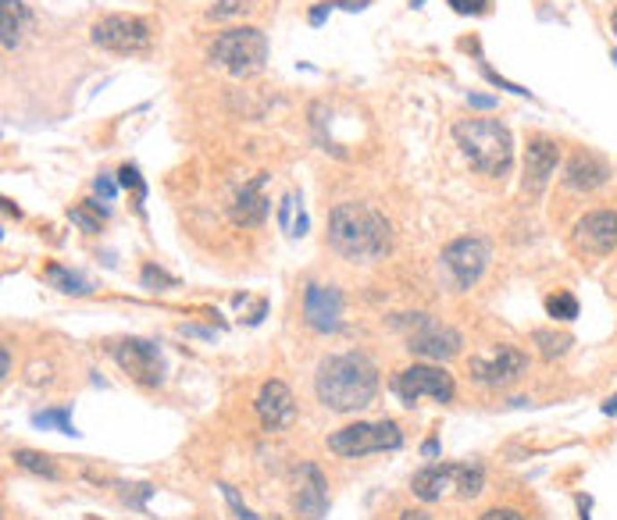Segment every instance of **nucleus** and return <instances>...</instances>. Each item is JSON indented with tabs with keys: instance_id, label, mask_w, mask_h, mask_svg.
I'll return each mask as SVG.
<instances>
[{
	"instance_id": "aec40b11",
	"label": "nucleus",
	"mask_w": 617,
	"mask_h": 520,
	"mask_svg": "<svg viewBox=\"0 0 617 520\" xmlns=\"http://www.w3.org/2000/svg\"><path fill=\"white\" fill-rule=\"evenodd\" d=\"M32 25V14L21 0H0V46L14 50Z\"/></svg>"
},
{
	"instance_id": "37998d69",
	"label": "nucleus",
	"mask_w": 617,
	"mask_h": 520,
	"mask_svg": "<svg viewBox=\"0 0 617 520\" xmlns=\"http://www.w3.org/2000/svg\"><path fill=\"white\" fill-rule=\"evenodd\" d=\"M403 520H425V514H403Z\"/></svg>"
},
{
	"instance_id": "b1692460",
	"label": "nucleus",
	"mask_w": 617,
	"mask_h": 520,
	"mask_svg": "<svg viewBox=\"0 0 617 520\" xmlns=\"http://www.w3.org/2000/svg\"><path fill=\"white\" fill-rule=\"evenodd\" d=\"M482 485H486V471H482V467H464V464L453 467V489H457L464 499L478 496Z\"/></svg>"
},
{
	"instance_id": "2f4dec72",
	"label": "nucleus",
	"mask_w": 617,
	"mask_h": 520,
	"mask_svg": "<svg viewBox=\"0 0 617 520\" xmlns=\"http://www.w3.org/2000/svg\"><path fill=\"white\" fill-rule=\"evenodd\" d=\"M254 4L247 0H222L218 7H211V18H229V14H240V11H250Z\"/></svg>"
},
{
	"instance_id": "6ab92c4d",
	"label": "nucleus",
	"mask_w": 617,
	"mask_h": 520,
	"mask_svg": "<svg viewBox=\"0 0 617 520\" xmlns=\"http://www.w3.org/2000/svg\"><path fill=\"white\" fill-rule=\"evenodd\" d=\"M453 467H457V464H428V467H421V471L414 474V482H410V492H414L421 503L443 499V496L453 489Z\"/></svg>"
},
{
	"instance_id": "0eeeda50",
	"label": "nucleus",
	"mask_w": 617,
	"mask_h": 520,
	"mask_svg": "<svg viewBox=\"0 0 617 520\" xmlns=\"http://www.w3.org/2000/svg\"><path fill=\"white\" fill-rule=\"evenodd\" d=\"M393 392L403 399V407H418L421 399H432V403H450L453 399V378L435 367V364H414L407 371H400L393 378Z\"/></svg>"
},
{
	"instance_id": "9b49d317",
	"label": "nucleus",
	"mask_w": 617,
	"mask_h": 520,
	"mask_svg": "<svg viewBox=\"0 0 617 520\" xmlns=\"http://www.w3.org/2000/svg\"><path fill=\"white\" fill-rule=\"evenodd\" d=\"M571 243L579 254L589 257H607L617 250V211H589L586 218L575 222Z\"/></svg>"
},
{
	"instance_id": "f03ea898",
	"label": "nucleus",
	"mask_w": 617,
	"mask_h": 520,
	"mask_svg": "<svg viewBox=\"0 0 617 520\" xmlns=\"http://www.w3.org/2000/svg\"><path fill=\"white\" fill-rule=\"evenodd\" d=\"M328 243L339 257L368 264V260L389 254L393 229H389L385 214H378L368 204H339L328 214Z\"/></svg>"
},
{
	"instance_id": "7c9ffc66",
	"label": "nucleus",
	"mask_w": 617,
	"mask_h": 520,
	"mask_svg": "<svg viewBox=\"0 0 617 520\" xmlns=\"http://www.w3.org/2000/svg\"><path fill=\"white\" fill-rule=\"evenodd\" d=\"M482 75H486V79H489V82H493L496 89H507V93H518V96H528V89H525V86H518V82H507V79H500V75H496V71H493L489 64H482Z\"/></svg>"
},
{
	"instance_id": "4c0bfd02",
	"label": "nucleus",
	"mask_w": 617,
	"mask_h": 520,
	"mask_svg": "<svg viewBox=\"0 0 617 520\" xmlns=\"http://www.w3.org/2000/svg\"><path fill=\"white\" fill-rule=\"evenodd\" d=\"M332 7H335L332 0H325V4H317V7H310L308 21H310V25H321V21H325V18L332 14Z\"/></svg>"
},
{
	"instance_id": "423d86ee",
	"label": "nucleus",
	"mask_w": 617,
	"mask_h": 520,
	"mask_svg": "<svg viewBox=\"0 0 617 520\" xmlns=\"http://www.w3.org/2000/svg\"><path fill=\"white\" fill-rule=\"evenodd\" d=\"M439 267H443V278L453 292H468L489 267V243L478 239V236H464V239H453L443 257H439Z\"/></svg>"
},
{
	"instance_id": "1a4fd4ad",
	"label": "nucleus",
	"mask_w": 617,
	"mask_h": 520,
	"mask_svg": "<svg viewBox=\"0 0 617 520\" xmlns=\"http://www.w3.org/2000/svg\"><path fill=\"white\" fill-rule=\"evenodd\" d=\"M525 371H528V353L518 349V346H496V349L478 353V356L468 360L471 382L489 385V389H503V385L518 382Z\"/></svg>"
},
{
	"instance_id": "f704fd0d",
	"label": "nucleus",
	"mask_w": 617,
	"mask_h": 520,
	"mask_svg": "<svg viewBox=\"0 0 617 520\" xmlns=\"http://www.w3.org/2000/svg\"><path fill=\"white\" fill-rule=\"evenodd\" d=\"M446 4H450L457 14H482L489 0H446Z\"/></svg>"
},
{
	"instance_id": "49530a36",
	"label": "nucleus",
	"mask_w": 617,
	"mask_h": 520,
	"mask_svg": "<svg viewBox=\"0 0 617 520\" xmlns=\"http://www.w3.org/2000/svg\"><path fill=\"white\" fill-rule=\"evenodd\" d=\"M421 4H425V0H414V7H421Z\"/></svg>"
},
{
	"instance_id": "6e6552de",
	"label": "nucleus",
	"mask_w": 617,
	"mask_h": 520,
	"mask_svg": "<svg viewBox=\"0 0 617 520\" xmlns=\"http://www.w3.org/2000/svg\"><path fill=\"white\" fill-rule=\"evenodd\" d=\"M89 39L111 54H143L154 36H150V25L136 14H104L93 25Z\"/></svg>"
},
{
	"instance_id": "7ed1b4c3",
	"label": "nucleus",
	"mask_w": 617,
	"mask_h": 520,
	"mask_svg": "<svg viewBox=\"0 0 617 520\" xmlns=\"http://www.w3.org/2000/svg\"><path fill=\"white\" fill-rule=\"evenodd\" d=\"M453 139L461 147V154L471 161V168H478L482 175L503 179L514 164V139L511 129L500 118H468L453 125Z\"/></svg>"
},
{
	"instance_id": "ddd939ff",
	"label": "nucleus",
	"mask_w": 617,
	"mask_h": 520,
	"mask_svg": "<svg viewBox=\"0 0 617 520\" xmlns=\"http://www.w3.org/2000/svg\"><path fill=\"white\" fill-rule=\"evenodd\" d=\"M304 321H308V328L321 335L339 331L342 328V292L335 285L310 281L304 289Z\"/></svg>"
},
{
	"instance_id": "dca6fc26",
	"label": "nucleus",
	"mask_w": 617,
	"mask_h": 520,
	"mask_svg": "<svg viewBox=\"0 0 617 520\" xmlns=\"http://www.w3.org/2000/svg\"><path fill=\"white\" fill-rule=\"evenodd\" d=\"M254 407H258V417H261L265 432H283L297 417V399H293L286 382H265Z\"/></svg>"
},
{
	"instance_id": "c85d7f7f",
	"label": "nucleus",
	"mask_w": 617,
	"mask_h": 520,
	"mask_svg": "<svg viewBox=\"0 0 617 520\" xmlns=\"http://www.w3.org/2000/svg\"><path fill=\"white\" fill-rule=\"evenodd\" d=\"M218 489H222V496L229 499V507H232V514H236V517H240V520H261V517H258V514H254V510H250V507H247V503H243V499H240V492H236L232 485H218Z\"/></svg>"
},
{
	"instance_id": "79ce46f5",
	"label": "nucleus",
	"mask_w": 617,
	"mask_h": 520,
	"mask_svg": "<svg viewBox=\"0 0 617 520\" xmlns=\"http://www.w3.org/2000/svg\"><path fill=\"white\" fill-rule=\"evenodd\" d=\"M604 414H607V417H614V414H617V396H611V399L604 403Z\"/></svg>"
},
{
	"instance_id": "c03bdc74",
	"label": "nucleus",
	"mask_w": 617,
	"mask_h": 520,
	"mask_svg": "<svg viewBox=\"0 0 617 520\" xmlns=\"http://www.w3.org/2000/svg\"><path fill=\"white\" fill-rule=\"evenodd\" d=\"M611 29H614V36H617V11L611 14Z\"/></svg>"
},
{
	"instance_id": "e433bc0d",
	"label": "nucleus",
	"mask_w": 617,
	"mask_h": 520,
	"mask_svg": "<svg viewBox=\"0 0 617 520\" xmlns=\"http://www.w3.org/2000/svg\"><path fill=\"white\" fill-rule=\"evenodd\" d=\"M468 104L478 107V111H493L500 100H496V96H486V93H468Z\"/></svg>"
},
{
	"instance_id": "72a5a7b5",
	"label": "nucleus",
	"mask_w": 617,
	"mask_h": 520,
	"mask_svg": "<svg viewBox=\"0 0 617 520\" xmlns=\"http://www.w3.org/2000/svg\"><path fill=\"white\" fill-rule=\"evenodd\" d=\"M297 204H300V197H297V193H286V197H283V207H279V225H283V229H293V225H290V218H293Z\"/></svg>"
},
{
	"instance_id": "412c9836",
	"label": "nucleus",
	"mask_w": 617,
	"mask_h": 520,
	"mask_svg": "<svg viewBox=\"0 0 617 520\" xmlns=\"http://www.w3.org/2000/svg\"><path fill=\"white\" fill-rule=\"evenodd\" d=\"M46 278H50V285H54L57 292H64V296H86V292H93V285H89L79 271H68V267H61V264H50V267H46Z\"/></svg>"
},
{
	"instance_id": "f257e3e1",
	"label": "nucleus",
	"mask_w": 617,
	"mask_h": 520,
	"mask_svg": "<svg viewBox=\"0 0 617 520\" xmlns=\"http://www.w3.org/2000/svg\"><path fill=\"white\" fill-rule=\"evenodd\" d=\"M317 403L332 414H353L364 410L378 392V367L364 353H335L317 364L314 374Z\"/></svg>"
},
{
	"instance_id": "5701e85b",
	"label": "nucleus",
	"mask_w": 617,
	"mask_h": 520,
	"mask_svg": "<svg viewBox=\"0 0 617 520\" xmlns=\"http://www.w3.org/2000/svg\"><path fill=\"white\" fill-rule=\"evenodd\" d=\"M14 464H18L21 471L36 474V478H46V482H54V478H57L54 460H50V457H43V453H36V449H14Z\"/></svg>"
},
{
	"instance_id": "473e14b6",
	"label": "nucleus",
	"mask_w": 617,
	"mask_h": 520,
	"mask_svg": "<svg viewBox=\"0 0 617 520\" xmlns=\"http://www.w3.org/2000/svg\"><path fill=\"white\" fill-rule=\"evenodd\" d=\"M93 189H97V197H100L104 204H111V200H114V193H118V186H114V179H111V175H97V179H93Z\"/></svg>"
},
{
	"instance_id": "2eb2a0df",
	"label": "nucleus",
	"mask_w": 617,
	"mask_h": 520,
	"mask_svg": "<svg viewBox=\"0 0 617 520\" xmlns=\"http://www.w3.org/2000/svg\"><path fill=\"white\" fill-rule=\"evenodd\" d=\"M293 507L304 520H321L328 514V485L314 464H300L293 474Z\"/></svg>"
},
{
	"instance_id": "ea45409f",
	"label": "nucleus",
	"mask_w": 617,
	"mask_h": 520,
	"mask_svg": "<svg viewBox=\"0 0 617 520\" xmlns=\"http://www.w3.org/2000/svg\"><path fill=\"white\" fill-rule=\"evenodd\" d=\"M421 453H425L428 460H435V457H439V442H435V439H428V442L421 446Z\"/></svg>"
},
{
	"instance_id": "a19ab883",
	"label": "nucleus",
	"mask_w": 617,
	"mask_h": 520,
	"mask_svg": "<svg viewBox=\"0 0 617 520\" xmlns=\"http://www.w3.org/2000/svg\"><path fill=\"white\" fill-rule=\"evenodd\" d=\"M339 7H342V11H364L368 0H339Z\"/></svg>"
},
{
	"instance_id": "bb28decb",
	"label": "nucleus",
	"mask_w": 617,
	"mask_h": 520,
	"mask_svg": "<svg viewBox=\"0 0 617 520\" xmlns=\"http://www.w3.org/2000/svg\"><path fill=\"white\" fill-rule=\"evenodd\" d=\"M139 285L150 289V292H165V289H175V278H172L168 271H161L157 264H147V267L139 271Z\"/></svg>"
},
{
	"instance_id": "4468645a",
	"label": "nucleus",
	"mask_w": 617,
	"mask_h": 520,
	"mask_svg": "<svg viewBox=\"0 0 617 520\" xmlns=\"http://www.w3.org/2000/svg\"><path fill=\"white\" fill-rule=\"evenodd\" d=\"M557 164H561V147L546 136H532L528 150H525V179H521L525 193L539 197L550 186V179L557 175Z\"/></svg>"
},
{
	"instance_id": "20e7f679",
	"label": "nucleus",
	"mask_w": 617,
	"mask_h": 520,
	"mask_svg": "<svg viewBox=\"0 0 617 520\" xmlns=\"http://www.w3.org/2000/svg\"><path fill=\"white\" fill-rule=\"evenodd\" d=\"M211 64L243 79V75H254L265 68L268 61V39L261 29L254 25H236V29H225L215 43H211Z\"/></svg>"
},
{
	"instance_id": "c756f323",
	"label": "nucleus",
	"mask_w": 617,
	"mask_h": 520,
	"mask_svg": "<svg viewBox=\"0 0 617 520\" xmlns=\"http://www.w3.org/2000/svg\"><path fill=\"white\" fill-rule=\"evenodd\" d=\"M68 218H72V225H79L82 232H100V222H104V218H93V214H86V207H75V211H68Z\"/></svg>"
},
{
	"instance_id": "f3484780",
	"label": "nucleus",
	"mask_w": 617,
	"mask_h": 520,
	"mask_svg": "<svg viewBox=\"0 0 617 520\" xmlns=\"http://www.w3.org/2000/svg\"><path fill=\"white\" fill-rule=\"evenodd\" d=\"M564 186L568 189H575V193H593V189H600L607 179H611V164H607V157H600V154H593V150H579V154H571V161L564 164Z\"/></svg>"
},
{
	"instance_id": "cd10ccee",
	"label": "nucleus",
	"mask_w": 617,
	"mask_h": 520,
	"mask_svg": "<svg viewBox=\"0 0 617 520\" xmlns=\"http://www.w3.org/2000/svg\"><path fill=\"white\" fill-rule=\"evenodd\" d=\"M118 182H122L125 189H132V193H136V200H139V207H143V200H147V182H143L139 168H136V164H122Z\"/></svg>"
},
{
	"instance_id": "a18cd8bd",
	"label": "nucleus",
	"mask_w": 617,
	"mask_h": 520,
	"mask_svg": "<svg viewBox=\"0 0 617 520\" xmlns=\"http://www.w3.org/2000/svg\"><path fill=\"white\" fill-rule=\"evenodd\" d=\"M611 61H614V64H617V50H614V54H611Z\"/></svg>"
},
{
	"instance_id": "a878e982",
	"label": "nucleus",
	"mask_w": 617,
	"mask_h": 520,
	"mask_svg": "<svg viewBox=\"0 0 617 520\" xmlns=\"http://www.w3.org/2000/svg\"><path fill=\"white\" fill-rule=\"evenodd\" d=\"M32 424L36 428H54V432H61V435H79L75 432V424H72V417H68V410H43V414H32Z\"/></svg>"
},
{
	"instance_id": "a211bd4d",
	"label": "nucleus",
	"mask_w": 617,
	"mask_h": 520,
	"mask_svg": "<svg viewBox=\"0 0 617 520\" xmlns=\"http://www.w3.org/2000/svg\"><path fill=\"white\" fill-rule=\"evenodd\" d=\"M265 182H268V175H258L254 182H247V186L236 193V200H232V207H229V218H232L236 225L254 229V225H261V222L268 218V197H265Z\"/></svg>"
},
{
	"instance_id": "c9c22d12",
	"label": "nucleus",
	"mask_w": 617,
	"mask_h": 520,
	"mask_svg": "<svg viewBox=\"0 0 617 520\" xmlns=\"http://www.w3.org/2000/svg\"><path fill=\"white\" fill-rule=\"evenodd\" d=\"M478 520H525L518 510H511V507H496V510H486Z\"/></svg>"
},
{
	"instance_id": "393cba45",
	"label": "nucleus",
	"mask_w": 617,
	"mask_h": 520,
	"mask_svg": "<svg viewBox=\"0 0 617 520\" xmlns=\"http://www.w3.org/2000/svg\"><path fill=\"white\" fill-rule=\"evenodd\" d=\"M546 314H550L554 321H575V317H579V299H575L571 292H554V296L546 299Z\"/></svg>"
},
{
	"instance_id": "39448f33",
	"label": "nucleus",
	"mask_w": 617,
	"mask_h": 520,
	"mask_svg": "<svg viewBox=\"0 0 617 520\" xmlns=\"http://www.w3.org/2000/svg\"><path fill=\"white\" fill-rule=\"evenodd\" d=\"M400 446H403V432L396 421H357V424H346V428L328 435V449L335 457H346V460L400 449Z\"/></svg>"
},
{
	"instance_id": "f8f14e48",
	"label": "nucleus",
	"mask_w": 617,
	"mask_h": 520,
	"mask_svg": "<svg viewBox=\"0 0 617 520\" xmlns=\"http://www.w3.org/2000/svg\"><path fill=\"white\" fill-rule=\"evenodd\" d=\"M461 346H464V339H461V331L457 328H450V324H435V321H428V314L421 317V324L407 335V349L414 353V356H425V360H450V356H457L461 353Z\"/></svg>"
},
{
	"instance_id": "9d476101",
	"label": "nucleus",
	"mask_w": 617,
	"mask_h": 520,
	"mask_svg": "<svg viewBox=\"0 0 617 520\" xmlns=\"http://www.w3.org/2000/svg\"><path fill=\"white\" fill-rule=\"evenodd\" d=\"M114 360H118V367L129 378H136L147 389H157L165 382V356H161L157 342H150V339H125V342H118L114 346Z\"/></svg>"
},
{
	"instance_id": "58836bf2",
	"label": "nucleus",
	"mask_w": 617,
	"mask_h": 520,
	"mask_svg": "<svg viewBox=\"0 0 617 520\" xmlns=\"http://www.w3.org/2000/svg\"><path fill=\"white\" fill-rule=\"evenodd\" d=\"M11 374V353H7V346L0 349V378H7Z\"/></svg>"
},
{
	"instance_id": "4be33fe9",
	"label": "nucleus",
	"mask_w": 617,
	"mask_h": 520,
	"mask_svg": "<svg viewBox=\"0 0 617 520\" xmlns=\"http://www.w3.org/2000/svg\"><path fill=\"white\" fill-rule=\"evenodd\" d=\"M532 342L539 346V353L546 356V360H557V356H564L568 349H571V335H564V331H550V328H536L532 331Z\"/></svg>"
}]
</instances>
